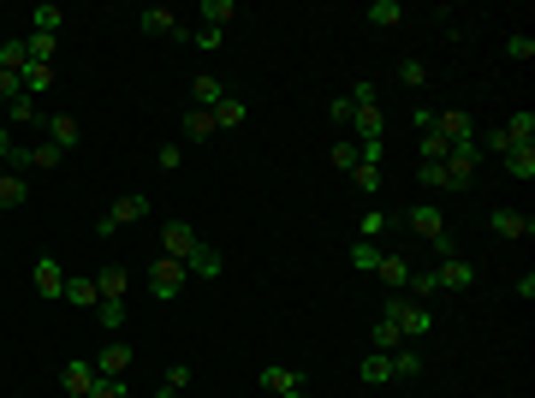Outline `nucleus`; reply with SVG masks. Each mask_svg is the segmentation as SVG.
<instances>
[{
	"instance_id": "nucleus-1",
	"label": "nucleus",
	"mask_w": 535,
	"mask_h": 398,
	"mask_svg": "<svg viewBox=\"0 0 535 398\" xmlns=\"http://www.w3.org/2000/svg\"><path fill=\"white\" fill-rule=\"evenodd\" d=\"M381 316H387V321H398V333H405V345H411V339H429V327H435V316H429V303L405 298V292H393V298L381 303Z\"/></svg>"
},
{
	"instance_id": "nucleus-2",
	"label": "nucleus",
	"mask_w": 535,
	"mask_h": 398,
	"mask_svg": "<svg viewBox=\"0 0 535 398\" xmlns=\"http://www.w3.org/2000/svg\"><path fill=\"white\" fill-rule=\"evenodd\" d=\"M143 279H149V292H155V298H178V292H185V279H191V274H185V261H173V256H155Z\"/></svg>"
},
{
	"instance_id": "nucleus-3",
	"label": "nucleus",
	"mask_w": 535,
	"mask_h": 398,
	"mask_svg": "<svg viewBox=\"0 0 535 398\" xmlns=\"http://www.w3.org/2000/svg\"><path fill=\"white\" fill-rule=\"evenodd\" d=\"M476 160H482L476 143H452V155H446V191H470L476 184Z\"/></svg>"
},
{
	"instance_id": "nucleus-4",
	"label": "nucleus",
	"mask_w": 535,
	"mask_h": 398,
	"mask_svg": "<svg viewBox=\"0 0 535 398\" xmlns=\"http://www.w3.org/2000/svg\"><path fill=\"white\" fill-rule=\"evenodd\" d=\"M125 292H131L125 261H101V268H96V298H101V303H125Z\"/></svg>"
},
{
	"instance_id": "nucleus-5",
	"label": "nucleus",
	"mask_w": 535,
	"mask_h": 398,
	"mask_svg": "<svg viewBox=\"0 0 535 398\" xmlns=\"http://www.w3.org/2000/svg\"><path fill=\"white\" fill-rule=\"evenodd\" d=\"M197 244L202 238L185 226V220H167V226H161V250H167L173 261H191V256H197Z\"/></svg>"
},
{
	"instance_id": "nucleus-6",
	"label": "nucleus",
	"mask_w": 535,
	"mask_h": 398,
	"mask_svg": "<svg viewBox=\"0 0 535 398\" xmlns=\"http://www.w3.org/2000/svg\"><path fill=\"white\" fill-rule=\"evenodd\" d=\"M125 369H131V345H125V339H107V345L96 351V375L101 380H125Z\"/></svg>"
},
{
	"instance_id": "nucleus-7",
	"label": "nucleus",
	"mask_w": 535,
	"mask_h": 398,
	"mask_svg": "<svg viewBox=\"0 0 535 398\" xmlns=\"http://www.w3.org/2000/svg\"><path fill=\"white\" fill-rule=\"evenodd\" d=\"M351 131L357 137L351 143H387V120H381V101H363L351 113Z\"/></svg>"
},
{
	"instance_id": "nucleus-8",
	"label": "nucleus",
	"mask_w": 535,
	"mask_h": 398,
	"mask_svg": "<svg viewBox=\"0 0 535 398\" xmlns=\"http://www.w3.org/2000/svg\"><path fill=\"white\" fill-rule=\"evenodd\" d=\"M90 386H96V363L72 357L66 369H59V393H66V398H90Z\"/></svg>"
},
{
	"instance_id": "nucleus-9",
	"label": "nucleus",
	"mask_w": 535,
	"mask_h": 398,
	"mask_svg": "<svg viewBox=\"0 0 535 398\" xmlns=\"http://www.w3.org/2000/svg\"><path fill=\"white\" fill-rule=\"evenodd\" d=\"M262 393H268V398H286V393H310V386H303V375H297V369L268 363V369H262Z\"/></svg>"
},
{
	"instance_id": "nucleus-10",
	"label": "nucleus",
	"mask_w": 535,
	"mask_h": 398,
	"mask_svg": "<svg viewBox=\"0 0 535 398\" xmlns=\"http://www.w3.org/2000/svg\"><path fill=\"white\" fill-rule=\"evenodd\" d=\"M488 226H494L500 238H530V232H535V215H523V208H494V215H488Z\"/></svg>"
},
{
	"instance_id": "nucleus-11",
	"label": "nucleus",
	"mask_w": 535,
	"mask_h": 398,
	"mask_svg": "<svg viewBox=\"0 0 535 398\" xmlns=\"http://www.w3.org/2000/svg\"><path fill=\"white\" fill-rule=\"evenodd\" d=\"M435 279H440V292H470V285H476V268L464 256H446L435 268Z\"/></svg>"
},
{
	"instance_id": "nucleus-12",
	"label": "nucleus",
	"mask_w": 535,
	"mask_h": 398,
	"mask_svg": "<svg viewBox=\"0 0 535 398\" xmlns=\"http://www.w3.org/2000/svg\"><path fill=\"white\" fill-rule=\"evenodd\" d=\"M42 120H48V143H54L59 155H72V149H78V120H72V113H42Z\"/></svg>"
},
{
	"instance_id": "nucleus-13",
	"label": "nucleus",
	"mask_w": 535,
	"mask_h": 398,
	"mask_svg": "<svg viewBox=\"0 0 535 398\" xmlns=\"http://www.w3.org/2000/svg\"><path fill=\"white\" fill-rule=\"evenodd\" d=\"M143 215H149V197H138V191H125V197H119L114 208L101 215V220H107V226L119 232V226H131V220H143Z\"/></svg>"
},
{
	"instance_id": "nucleus-14",
	"label": "nucleus",
	"mask_w": 535,
	"mask_h": 398,
	"mask_svg": "<svg viewBox=\"0 0 535 398\" xmlns=\"http://www.w3.org/2000/svg\"><path fill=\"white\" fill-rule=\"evenodd\" d=\"M30 279H36V292H42L48 303H59V292H66V268H59L54 256H42V261H36V274H30Z\"/></svg>"
},
{
	"instance_id": "nucleus-15",
	"label": "nucleus",
	"mask_w": 535,
	"mask_h": 398,
	"mask_svg": "<svg viewBox=\"0 0 535 398\" xmlns=\"http://www.w3.org/2000/svg\"><path fill=\"white\" fill-rule=\"evenodd\" d=\"M435 125H440L452 143H476V113H464V107H446V113H435Z\"/></svg>"
},
{
	"instance_id": "nucleus-16",
	"label": "nucleus",
	"mask_w": 535,
	"mask_h": 398,
	"mask_svg": "<svg viewBox=\"0 0 535 398\" xmlns=\"http://www.w3.org/2000/svg\"><path fill=\"white\" fill-rule=\"evenodd\" d=\"M59 160H66V155H59L54 143H36V149H12V167H36V173H54Z\"/></svg>"
},
{
	"instance_id": "nucleus-17",
	"label": "nucleus",
	"mask_w": 535,
	"mask_h": 398,
	"mask_svg": "<svg viewBox=\"0 0 535 398\" xmlns=\"http://www.w3.org/2000/svg\"><path fill=\"white\" fill-rule=\"evenodd\" d=\"M197 19H202V30H226V24L238 19V6H232V0H202Z\"/></svg>"
},
{
	"instance_id": "nucleus-18",
	"label": "nucleus",
	"mask_w": 535,
	"mask_h": 398,
	"mask_svg": "<svg viewBox=\"0 0 535 398\" xmlns=\"http://www.w3.org/2000/svg\"><path fill=\"white\" fill-rule=\"evenodd\" d=\"M411 232L416 238H440V232H446V220H440V208H429V202H422V208H411Z\"/></svg>"
},
{
	"instance_id": "nucleus-19",
	"label": "nucleus",
	"mask_w": 535,
	"mask_h": 398,
	"mask_svg": "<svg viewBox=\"0 0 535 398\" xmlns=\"http://www.w3.org/2000/svg\"><path fill=\"white\" fill-rule=\"evenodd\" d=\"M220 101H226V90H220V78H197V83H191V107H202V113H215Z\"/></svg>"
},
{
	"instance_id": "nucleus-20",
	"label": "nucleus",
	"mask_w": 535,
	"mask_h": 398,
	"mask_svg": "<svg viewBox=\"0 0 535 398\" xmlns=\"http://www.w3.org/2000/svg\"><path fill=\"white\" fill-rule=\"evenodd\" d=\"M19 83H24V96L36 101V96H48L54 90V66H24L19 72Z\"/></svg>"
},
{
	"instance_id": "nucleus-21",
	"label": "nucleus",
	"mask_w": 535,
	"mask_h": 398,
	"mask_svg": "<svg viewBox=\"0 0 535 398\" xmlns=\"http://www.w3.org/2000/svg\"><path fill=\"white\" fill-rule=\"evenodd\" d=\"M143 30H149V36H178V12L173 6H149V12H143Z\"/></svg>"
},
{
	"instance_id": "nucleus-22",
	"label": "nucleus",
	"mask_w": 535,
	"mask_h": 398,
	"mask_svg": "<svg viewBox=\"0 0 535 398\" xmlns=\"http://www.w3.org/2000/svg\"><path fill=\"white\" fill-rule=\"evenodd\" d=\"M416 143H422V160H446V155H452V137H446L440 125H429V131H416Z\"/></svg>"
},
{
	"instance_id": "nucleus-23",
	"label": "nucleus",
	"mask_w": 535,
	"mask_h": 398,
	"mask_svg": "<svg viewBox=\"0 0 535 398\" xmlns=\"http://www.w3.org/2000/svg\"><path fill=\"white\" fill-rule=\"evenodd\" d=\"M506 173H512V179H535V143L506 149Z\"/></svg>"
},
{
	"instance_id": "nucleus-24",
	"label": "nucleus",
	"mask_w": 535,
	"mask_h": 398,
	"mask_svg": "<svg viewBox=\"0 0 535 398\" xmlns=\"http://www.w3.org/2000/svg\"><path fill=\"white\" fill-rule=\"evenodd\" d=\"M244 120H250V107H244V101H238V96H226V101H220V107H215V131H238V125H244Z\"/></svg>"
},
{
	"instance_id": "nucleus-25",
	"label": "nucleus",
	"mask_w": 535,
	"mask_h": 398,
	"mask_svg": "<svg viewBox=\"0 0 535 398\" xmlns=\"http://www.w3.org/2000/svg\"><path fill=\"white\" fill-rule=\"evenodd\" d=\"M440 292V279H435V268H422V274H416L411 268V279H405V298H416V303H429Z\"/></svg>"
},
{
	"instance_id": "nucleus-26",
	"label": "nucleus",
	"mask_w": 535,
	"mask_h": 398,
	"mask_svg": "<svg viewBox=\"0 0 535 398\" xmlns=\"http://www.w3.org/2000/svg\"><path fill=\"white\" fill-rule=\"evenodd\" d=\"M59 24H66V12H59V6H54V0H42V6H36V12H30V30H36V36H54V30H59Z\"/></svg>"
},
{
	"instance_id": "nucleus-27",
	"label": "nucleus",
	"mask_w": 535,
	"mask_h": 398,
	"mask_svg": "<svg viewBox=\"0 0 535 398\" xmlns=\"http://www.w3.org/2000/svg\"><path fill=\"white\" fill-rule=\"evenodd\" d=\"M185 137H191V143H208V137H220V131H215V113L191 107V113H185Z\"/></svg>"
},
{
	"instance_id": "nucleus-28",
	"label": "nucleus",
	"mask_w": 535,
	"mask_h": 398,
	"mask_svg": "<svg viewBox=\"0 0 535 398\" xmlns=\"http://www.w3.org/2000/svg\"><path fill=\"white\" fill-rule=\"evenodd\" d=\"M66 303H96V274H66Z\"/></svg>"
},
{
	"instance_id": "nucleus-29",
	"label": "nucleus",
	"mask_w": 535,
	"mask_h": 398,
	"mask_svg": "<svg viewBox=\"0 0 535 398\" xmlns=\"http://www.w3.org/2000/svg\"><path fill=\"white\" fill-rule=\"evenodd\" d=\"M185 274H202V279H215V274H220V250H215V244H197V256L185 261Z\"/></svg>"
},
{
	"instance_id": "nucleus-30",
	"label": "nucleus",
	"mask_w": 535,
	"mask_h": 398,
	"mask_svg": "<svg viewBox=\"0 0 535 398\" xmlns=\"http://www.w3.org/2000/svg\"><path fill=\"white\" fill-rule=\"evenodd\" d=\"M381 256H387V250H381V244H369V238H357V244H351V268H363V274H375Z\"/></svg>"
},
{
	"instance_id": "nucleus-31",
	"label": "nucleus",
	"mask_w": 535,
	"mask_h": 398,
	"mask_svg": "<svg viewBox=\"0 0 535 398\" xmlns=\"http://www.w3.org/2000/svg\"><path fill=\"white\" fill-rule=\"evenodd\" d=\"M375 274L387 279L393 292H405V279H411V261H405V256H381V268H375Z\"/></svg>"
},
{
	"instance_id": "nucleus-32",
	"label": "nucleus",
	"mask_w": 535,
	"mask_h": 398,
	"mask_svg": "<svg viewBox=\"0 0 535 398\" xmlns=\"http://www.w3.org/2000/svg\"><path fill=\"white\" fill-rule=\"evenodd\" d=\"M357 375L369 380V386H381V380H393V357H387V351H375V357H363V369H357Z\"/></svg>"
},
{
	"instance_id": "nucleus-33",
	"label": "nucleus",
	"mask_w": 535,
	"mask_h": 398,
	"mask_svg": "<svg viewBox=\"0 0 535 398\" xmlns=\"http://www.w3.org/2000/svg\"><path fill=\"white\" fill-rule=\"evenodd\" d=\"M500 131L512 137V149H517V143H535V113H512V120L500 125Z\"/></svg>"
},
{
	"instance_id": "nucleus-34",
	"label": "nucleus",
	"mask_w": 535,
	"mask_h": 398,
	"mask_svg": "<svg viewBox=\"0 0 535 398\" xmlns=\"http://www.w3.org/2000/svg\"><path fill=\"white\" fill-rule=\"evenodd\" d=\"M369 24L393 30V24H405V6H398V0H375V6H369Z\"/></svg>"
},
{
	"instance_id": "nucleus-35",
	"label": "nucleus",
	"mask_w": 535,
	"mask_h": 398,
	"mask_svg": "<svg viewBox=\"0 0 535 398\" xmlns=\"http://www.w3.org/2000/svg\"><path fill=\"white\" fill-rule=\"evenodd\" d=\"M375 351H405V333H398V321H387V316L375 321Z\"/></svg>"
},
{
	"instance_id": "nucleus-36",
	"label": "nucleus",
	"mask_w": 535,
	"mask_h": 398,
	"mask_svg": "<svg viewBox=\"0 0 535 398\" xmlns=\"http://www.w3.org/2000/svg\"><path fill=\"white\" fill-rule=\"evenodd\" d=\"M387 357H393V380H416L422 375V357H416V351H387Z\"/></svg>"
},
{
	"instance_id": "nucleus-37",
	"label": "nucleus",
	"mask_w": 535,
	"mask_h": 398,
	"mask_svg": "<svg viewBox=\"0 0 535 398\" xmlns=\"http://www.w3.org/2000/svg\"><path fill=\"white\" fill-rule=\"evenodd\" d=\"M351 184L363 191V197H375V191H381V167H369V160H357V167H351Z\"/></svg>"
},
{
	"instance_id": "nucleus-38",
	"label": "nucleus",
	"mask_w": 535,
	"mask_h": 398,
	"mask_svg": "<svg viewBox=\"0 0 535 398\" xmlns=\"http://www.w3.org/2000/svg\"><path fill=\"white\" fill-rule=\"evenodd\" d=\"M0 113H6V125H30V120H42V113H36V101H30V96H19L12 107H0Z\"/></svg>"
},
{
	"instance_id": "nucleus-39",
	"label": "nucleus",
	"mask_w": 535,
	"mask_h": 398,
	"mask_svg": "<svg viewBox=\"0 0 535 398\" xmlns=\"http://www.w3.org/2000/svg\"><path fill=\"white\" fill-rule=\"evenodd\" d=\"M476 149H482V155H500V160H506V149H512V137H506V131H500V125H494V131H482V137H476Z\"/></svg>"
},
{
	"instance_id": "nucleus-40",
	"label": "nucleus",
	"mask_w": 535,
	"mask_h": 398,
	"mask_svg": "<svg viewBox=\"0 0 535 398\" xmlns=\"http://www.w3.org/2000/svg\"><path fill=\"white\" fill-rule=\"evenodd\" d=\"M155 167H161V173H178V167H185V143H161Z\"/></svg>"
},
{
	"instance_id": "nucleus-41",
	"label": "nucleus",
	"mask_w": 535,
	"mask_h": 398,
	"mask_svg": "<svg viewBox=\"0 0 535 398\" xmlns=\"http://www.w3.org/2000/svg\"><path fill=\"white\" fill-rule=\"evenodd\" d=\"M398 83H405V90H422V83H429V66L422 60H398Z\"/></svg>"
},
{
	"instance_id": "nucleus-42",
	"label": "nucleus",
	"mask_w": 535,
	"mask_h": 398,
	"mask_svg": "<svg viewBox=\"0 0 535 398\" xmlns=\"http://www.w3.org/2000/svg\"><path fill=\"white\" fill-rule=\"evenodd\" d=\"M416 173H422V184H429V191H446V160H422Z\"/></svg>"
},
{
	"instance_id": "nucleus-43",
	"label": "nucleus",
	"mask_w": 535,
	"mask_h": 398,
	"mask_svg": "<svg viewBox=\"0 0 535 398\" xmlns=\"http://www.w3.org/2000/svg\"><path fill=\"white\" fill-rule=\"evenodd\" d=\"M96 316H101L107 333H119V327H125V303H96Z\"/></svg>"
},
{
	"instance_id": "nucleus-44",
	"label": "nucleus",
	"mask_w": 535,
	"mask_h": 398,
	"mask_svg": "<svg viewBox=\"0 0 535 398\" xmlns=\"http://www.w3.org/2000/svg\"><path fill=\"white\" fill-rule=\"evenodd\" d=\"M90 398H131V386H125V380H101V375H96Z\"/></svg>"
},
{
	"instance_id": "nucleus-45",
	"label": "nucleus",
	"mask_w": 535,
	"mask_h": 398,
	"mask_svg": "<svg viewBox=\"0 0 535 398\" xmlns=\"http://www.w3.org/2000/svg\"><path fill=\"white\" fill-rule=\"evenodd\" d=\"M24 96V83L12 78V72H6V66H0V107H12V101Z\"/></svg>"
},
{
	"instance_id": "nucleus-46",
	"label": "nucleus",
	"mask_w": 535,
	"mask_h": 398,
	"mask_svg": "<svg viewBox=\"0 0 535 398\" xmlns=\"http://www.w3.org/2000/svg\"><path fill=\"white\" fill-rule=\"evenodd\" d=\"M334 167H345V173L357 167V143L351 137H334Z\"/></svg>"
},
{
	"instance_id": "nucleus-47",
	"label": "nucleus",
	"mask_w": 535,
	"mask_h": 398,
	"mask_svg": "<svg viewBox=\"0 0 535 398\" xmlns=\"http://www.w3.org/2000/svg\"><path fill=\"white\" fill-rule=\"evenodd\" d=\"M506 54H512V60H535V36H523V30H517V36L506 42Z\"/></svg>"
},
{
	"instance_id": "nucleus-48",
	"label": "nucleus",
	"mask_w": 535,
	"mask_h": 398,
	"mask_svg": "<svg viewBox=\"0 0 535 398\" xmlns=\"http://www.w3.org/2000/svg\"><path fill=\"white\" fill-rule=\"evenodd\" d=\"M161 386H173V393H185V386H191V363H173V369H167V380H161Z\"/></svg>"
},
{
	"instance_id": "nucleus-49",
	"label": "nucleus",
	"mask_w": 535,
	"mask_h": 398,
	"mask_svg": "<svg viewBox=\"0 0 535 398\" xmlns=\"http://www.w3.org/2000/svg\"><path fill=\"white\" fill-rule=\"evenodd\" d=\"M381 232H387V215H381V208H369V215H363V238L375 244V238H381Z\"/></svg>"
},
{
	"instance_id": "nucleus-50",
	"label": "nucleus",
	"mask_w": 535,
	"mask_h": 398,
	"mask_svg": "<svg viewBox=\"0 0 535 398\" xmlns=\"http://www.w3.org/2000/svg\"><path fill=\"white\" fill-rule=\"evenodd\" d=\"M429 250L446 261V256H458V238H452V232H440V238H429Z\"/></svg>"
},
{
	"instance_id": "nucleus-51",
	"label": "nucleus",
	"mask_w": 535,
	"mask_h": 398,
	"mask_svg": "<svg viewBox=\"0 0 535 398\" xmlns=\"http://www.w3.org/2000/svg\"><path fill=\"white\" fill-rule=\"evenodd\" d=\"M363 101H381L375 83H351V107H363Z\"/></svg>"
},
{
	"instance_id": "nucleus-52",
	"label": "nucleus",
	"mask_w": 535,
	"mask_h": 398,
	"mask_svg": "<svg viewBox=\"0 0 535 398\" xmlns=\"http://www.w3.org/2000/svg\"><path fill=\"white\" fill-rule=\"evenodd\" d=\"M351 113H357L351 96H339V101H334V125H351Z\"/></svg>"
},
{
	"instance_id": "nucleus-53",
	"label": "nucleus",
	"mask_w": 535,
	"mask_h": 398,
	"mask_svg": "<svg viewBox=\"0 0 535 398\" xmlns=\"http://www.w3.org/2000/svg\"><path fill=\"white\" fill-rule=\"evenodd\" d=\"M12 149H19V143H12V131H6V125H0V160H12Z\"/></svg>"
},
{
	"instance_id": "nucleus-54",
	"label": "nucleus",
	"mask_w": 535,
	"mask_h": 398,
	"mask_svg": "<svg viewBox=\"0 0 535 398\" xmlns=\"http://www.w3.org/2000/svg\"><path fill=\"white\" fill-rule=\"evenodd\" d=\"M155 398H178V393H173V386H161V393H155Z\"/></svg>"
},
{
	"instance_id": "nucleus-55",
	"label": "nucleus",
	"mask_w": 535,
	"mask_h": 398,
	"mask_svg": "<svg viewBox=\"0 0 535 398\" xmlns=\"http://www.w3.org/2000/svg\"><path fill=\"white\" fill-rule=\"evenodd\" d=\"M286 398H310V393H286Z\"/></svg>"
}]
</instances>
